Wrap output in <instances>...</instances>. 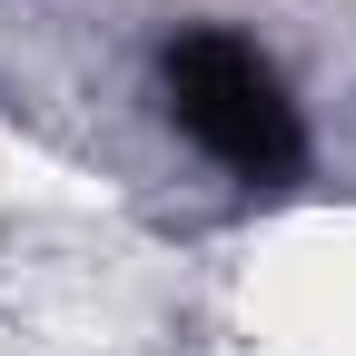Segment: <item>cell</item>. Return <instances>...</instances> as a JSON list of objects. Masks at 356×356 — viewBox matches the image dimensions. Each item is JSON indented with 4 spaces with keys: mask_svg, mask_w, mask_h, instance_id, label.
<instances>
[{
    "mask_svg": "<svg viewBox=\"0 0 356 356\" xmlns=\"http://www.w3.org/2000/svg\"><path fill=\"white\" fill-rule=\"evenodd\" d=\"M159 99H168V119L188 129L238 188H287V178L307 168V119L287 99L277 60H267L257 40L218 30V20L178 30L159 50Z\"/></svg>",
    "mask_w": 356,
    "mask_h": 356,
    "instance_id": "obj_1",
    "label": "cell"
}]
</instances>
